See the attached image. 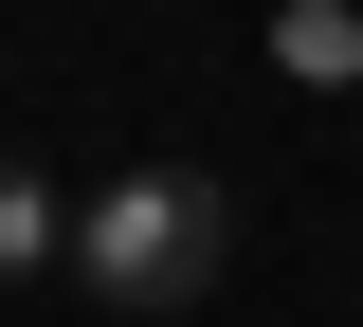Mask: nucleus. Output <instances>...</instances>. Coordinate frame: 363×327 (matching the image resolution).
Masks as SVG:
<instances>
[{"label":"nucleus","instance_id":"nucleus-2","mask_svg":"<svg viewBox=\"0 0 363 327\" xmlns=\"http://www.w3.org/2000/svg\"><path fill=\"white\" fill-rule=\"evenodd\" d=\"M55 255H73V200H55L37 164H18V145H0V291H37Z\"/></svg>","mask_w":363,"mask_h":327},{"label":"nucleus","instance_id":"nucleus-1","mask_svg":"<svg viewBox=\"0 0 363 327\" xmlns=\"http://www.w3.org/2000/svg\"><path fill=\"white\" fill-rule=\"evenodd\" d=\"M73 273L109 291V309H200V291L236 273V182L218 164H109V182L73 200Z\"/></svg>","mask_w":363,"mask_h":327}]
</instances>
